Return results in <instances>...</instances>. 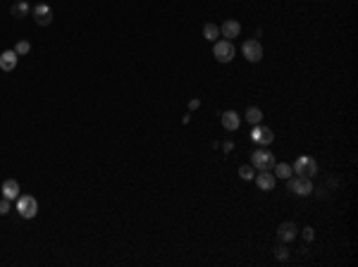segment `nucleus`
<instances>
[{"label": "nucleus", "mask_w": 358, "mask_h": 267, "mask_svg": "<svg viewBox=\"0 0 358 267\" xmlns=\"http://www.w3.org/2000/svg\"><path fill=\"white\" fill-rule=\"evenodd\" d=\"M239 177L251 181V179L256 177V167H253V165H241V167H239Z\"/></svg>", "instance_id": "obj_19"}, {"label": "nucleus", "mask_w": 358, "mask_h": 267, "mask_svg": "<svg viewBox=\"0 0 358 267\" xmlns=\"http://www.w3.org/2000/svg\"><path fill=\"white\" fill-rule=\"evenodd\" d=\"M291 170L294 174H299V177H313L317 172V162L313 158H308V155H301V158H296V162L291 165Z\"/></svg>", "instance_id": "obj_5"}, {"label": "nucleus", "mask_w": 358, "mask_h": 267, "mask_svg": "<svg viewBox=\"0 0 358 267\" xmlns=\"http://www.w3.org/2000/svg\"><path fill=\"white\" fill-rule=\"evenodd\" d=\"M7 213H10V200L2 198L0 200V215H7Z\"/></svg>", "instance_id": "obj_22"}, {"label": "nucleus", "mask_w": 358, "mask_h": 267, "mask_svg": "<svg viewBox=\"0 0 358 267\" xmlns=\"http://www.w3.org/2000/svg\"><path fill=\"white\" fill-rule=\"evenodd\" d=\"M222 127L224 129H229V132H236L239 129V124H241V117L236 115L234 110H227V112H222Z\"/></svg>", "instance_id": "obj_12"}, {"label": "nucleus", "mask_w": 358, "mask_h": 267, "mask_svg": "<svg viewBox=\"0 0 358 267\" xmlns=\"http://www.w3.org/2000/svg\"><path fill=\"white\" fill-rule=\"evenodd\" d=\"M198 105H201V100H198V98L189 100V110H198Z\"/></svg>", "instance_id": "obj_24"}, {"label": "nucleus", "mask_w": 358, "mask_h": 267, "mask_svg": "<svg viewBox=\"0 0 358 267\" xmlns=\"http://www.w3.org/2000/svg\"><path fill=\"white\" fill-rule=\"evenodd\" d=\"M241 53H244V57H246L248 62H258L263 57V45L258 39H248L244 41V45H241Z\"/></svg>", "instance_id": "obj_6"}, {"label": "nucleus", "mask_w": 358, "mask_h": 267, "mask_svg": "<svg viewBox=\"0 0 358 267\" xmlns=\"http://www.w3.org/2000/svg\"><path fill=\"white\" fill-rule=\"evenodd\" d=\"M275 258H277V260H287V258H289V251L284 248V243L275 248Z\"/></svg>", "instance_id": "obj_21"}, {"label": "nucleus", "mask_w": 358, "mask_h": 267, "mask_svg": "<svg viewBox=\"0 0 358 267\" xmlns=\"http://www.w3.org/2000/svg\"><path fill=\"white\" fill-rule=\"evenodd\" d=\"M29 50H31V43H29L27 39H19V41H17V45H14V53H17V55H27Z\"/></svg>", "instance_id": "obj_20"}, {"label": "nucleus", "mask_w": 358, "mask_h": 267, "mask_svg": "<svg viewBox=\"0 0 358 267\" xmlns=\"http://www.w3.org/2000/svg\"><path fill=\"white\" fill-rule=\"evenodd\" d=\"M2 198H7V200H17V198H19V181L7 179V181L2 184Z\"/></svg>", "instance_id": "obj_14"}, {"label": "nucleus", "mask_w": 358, "mask_h": 267, "mask_svg": "<svg viewBox=\"0 0 358 267\" xmlns=\"http://www.w3.org/2000/svg\"><path fill=\"white\" fill-rule=\"evenodd\" d=\"M31 14H34V19H36L39 27H48V24L53 22V7L45 5V2H39V5L31 10Z\"/></svg>", "instance_id": "obj_8"}, {"label": "nucleus", "mask_w": 358, "mask_h": 267, "mask_svg": "<svg viewBox=\"0 0 358 267\" xmlns=\"http://www.w3.org/2000/svg\"><path fill=\"white\" fill-rule=\"evenodd\" d=\"M272 170H275V177L277 179H289L291 174H294V170H291V165H287V162H275V167H272Z\"/></svg>", "instance_id": "obj_15"}, {"label": "nucleus", "mask_w": 358, "mask_h": 267, "mask_svg": "<svg viewBox=\"0 0 358 267\" xmlns=\"http://www.w3.org/2000/svg\"><path fill=\"white\" fill-rule=\"evenodd\" d=\"M203 36H206L208 41H218L220 39V27L213 24V22H208L206 27H203Z\"/></svg>", "instance_id": "obj_17"}, {"label": "nucleus", "mask_w": 358, "mask_h": 267, "mask_svg": "<svg viewBox=\"0 0 358 267\" xmlns=\"http://www.w3.org/2000/svg\"><path fill=\"white\" fill-rule=\"evenodd\" d=\"M246 120L251 122V124H261V120H263V110L261 107H248L246 110Z\"/></svg>", "instance_id": "obj_18"}, {"label": "nucleus", "mask_w": 358, "mask_h": 267, "mask_svg": "<svg viewBox=\"0 0 358 267\" xmlns=\"http://www.w3.org/2000/svg\"><path fill=\"white\" fill-rule=\"evenodd\" d=\"M275 155H272V153H270V150H256V153H253V155H251V165H253V167H256V170H258V172H263V170H272V167H275Z\"/></svg>", "instance_id": "obj_4"}, {"label": "nucleus", "mask_w": 358, "mask_h": 267, "mask_svg": "<svg viewBox=\"0 0 358 267\" xmlns=\"http://www.w3.org/2000/svg\"><path fill=\"white\" fill-rule=\"evenodd\" d=\"M17 60H19V55L14 53V50H5V53L0 55V69L2 72H12L14 67H17Z\"/></svg>", "instance_id": "obj_13"}, {"label": "nucleus", "mask_w": 358, "mask_h": 267, "mask_svg": "<svg viewBox=\"0 0 358 267\" xmlns=\"http://www.w3.org/2000/svg\"><path fill=\"white\" fill-rule=\"evenodd\" d=\"M251 138L261 146H270L275 141V134L270 127H263V124H253V132H251Z\"/></svg>", "instance_id": "obj_7"}, {"label": "nucleus", "mask_w": 358, "mask_h": 267, "mask_svg": "<svg viewBox=\"0 0 358 267\" xmlns=\"http://www.w3.org/2000/svg\"><path fill=\"white\" fill-rule=\"evenodd\" d=\"M213 57H215L218 62H222V65L232 62V60H234V45H232V41H227V39L215 41V45H213Z\"/></svg>", "instance_id": "obj_1"}, {"label": "nucleus", "mask_w": 358, "mask_h": 267, "mask_svg": "<svg viewBox=\"0 0 358 267\" xmlns=\"http://www.w3.org/2000/svg\"><path fill=\"white\" fill-rule=\"evenodd\" d=\"M303 239H306V241H313V239H315V231H313L311 227H306V229H303Z\"/></svg>", "instance_id": "obj_23"}, {"label": "nucleus", "mask_w": 358, "mask_h": 267, "mask_svg": "<svg viewBox=\"0 0 358 267\" xmlns=\"http://www.w3.org/2000/svg\"><path fill=\"white\" fill-rule=\"evenodd\" d=\"M289 191L294 193V196H311V193H313L311 177H299V174H291V177H289Z\"/></svg>", "instance_id": "obj_2"}, {"label": "nucleus", "mask_w": 358, "mask_h": 267, "mask_svg": "<svg viewBox=\"0 0 358 267\" xmlns=\"http://www.w3.org/2000/svg\"><path fill=\"white\" fill-rule=\"evenodd\" d=\"M17 213H19V217H24V220L36 217V213H39L36 198H34V196H19V198H17Z\"/></svg>", "instance_id": "obj_3"}, {"label": "nucleus", "mask_w": 358, "mask_h": 267, "mask_svg": "<svg viewBox=\"0 0 358 267\" xmlns=\"http://www.w3.org/2000/svg\"><path fill=\"white\" fill-rule=\"evenodd\" d=\"M239 34H241V24H239L236 19H227V22L220 27V36L222 39H227V41L236 39Z\"/></svg>", "instance_id": "obj_11"}, {"label": "nucleus", "mask_w": 358, "mask_h": 267, "mask_svg": "<svg viewBox=\"0 0 358 267\" xmlns=\"http://www.w3.org/2000/svg\"><path fill=\"white\" fill-rule=\"evenodd\" d=\"M12 17H17V19H22V17H27L29 12H31V7H29V2L27 0H19V2H14L12 5Z\"/></svg>", "instance_id": "obj_16"}, {"label": "nucleus", "mask_w": 358, "mask_h": 267, "mask_svg": "<svg viewBox=\"0 0 358 267\" xmlns=\"http://www.w3.org/2000/svg\"><path fill=\"white\" fill-rule=\"evenodd\" d=\"M299 234V229H296V224L294 222H282L279 224V229H277V239L282 241V243H289V241H294V236Z\"/></svg>", "instance_id": "obj_10"}, {"label": "nucleus", "mask_w": 358, "mask_h": 267, "mask_svg": "<svg viewBox=\"0 0 358 267\" xmlns=\"http://www.w3.org/2000/svg\"><path fill=\"white\" fill-rule=\"evenodd\" d=\"M253 179H256V184H258L261 191H272V188H275V181H277L272 170H263V172H258Z\"/></svg>", "instance_id": "obj_9"}]
</instances>
